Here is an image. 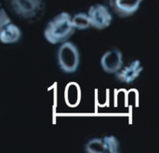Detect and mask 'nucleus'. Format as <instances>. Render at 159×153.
Listing matches in <instances>:
<instances>
[{"mask_svg":"<svg viewBox=\"0 0 159 153\" xmlns=\"http://www.w3.org/2000/svg\"><path fill=\"white\" fill-rule=\"evenodd\" d=\"M75 32V29L72 22V16L68 12L62 11L51 18L47 23L44 36L48 43L58 45L69 40Z\"/></svg>","mask_w":159,"mask_h":153,"instance_id":"f257e3e1","label":"nucleus"},{"mask_svg":"<svg viewBox=\"0 0 159 153\" xmlns=\"http://www.w3.org/2000/svg\"><path fill=\"white\" fill-rule=\"evenodd\" d=\"M9 12L22 22L34 23L46 12L45 0H5Z\"/></svg>","mask_w":159,"mask_h":153,"instance_id":"f03ea898","label":"nucleus"},{"mask_svg":"<svg viewBox=\"0 0 159 153\" xmlns=\"http://www.w3.org/2000/svg\"><path fill=\"white\" fill-rule=\"evenodd\" d=\"M57 61L60 69L66 74L77 71L80 65V52L75 44L67 40L61 44L57 51Z\"/></svg>","mask_w":159,"mask_h":153,"instance_id":"7ed1b4c3","label":"nucleus"},{"mask_svg":"<svg viewBox=\"0 0 159 153\" xmlns=\"http://www.w3.org/2000/svg\"><path fill=\"white\" fill-rule=\"evenodd\" d=\"M21 38L20 28L13 22L7 10L0 8V42L3 44H15Z\"/></svg>","mask_w":159,"mask_h":153,"instance_id":"20e7f679","label":"nucleus"},{"mask_svg":"<svg viewBox=\"0 0 159 153\" xmlns=\"http://www.w3.org/2000/svg\"><path fill=\"white\" fill-rule=\"evenodd\" d=\"M87 13L90 22V26L95 29H106L113 22L114 15L104 3H96L91 5Z\"/></svg>","mask_w":159,"mask_h":153,"instance_id":"39448f33","label":"nucleus"},{"mask_svg":"<svg viewBox=\"0 0 159 153\" xmlns=\"http://www.w3.org/2000/svg\"><path fill=\"white\" fill-rule=\"evenodd\" d=\"M144 0H104V4L113 15L126 19L133 16L141 7Z\"/></svg>","mask_w":159,"mask_h":153,"instance_id":"423d86ee","label":"nucleus"},{"mask_svg":"<svg viewBox=\"0 0 159 153\" xmlns=\"http://www.w3.org/2000/svg\"><path fill=\"white\" fill-rule=\"evenodd\" d=\"M100 64L105 73L115 75L124 65L123 53L119 49L112 48L103 53Z\"/></svg>","mask_w":159,"mask_h":153,"instance_id":"0eeeda50","label":"nucleus"},{"mask_svg":"<svg viewBox=\"0 0 159 153\" xmlns=\"http://www.w3.org/2000/svg\"><path fill=\"white\" fill-rule=\"evenodd\" d=\"M116 146L115 138L109 135L89 139L85 145V151L87 153H113L115 152Z\"/></svg>","mask_w":159,"mask_h":153,"instance_id":"6e6552de","label":"nucleus"},{"mask_svg":"<svg viewBox=\"0 0 159 153\" xmlns=\"http://www.w3.org/2000/svg\"><path fill=\"white\" fill-rule=\"evenodd\" d=\"M143 66L140 60H133L127 65H122V67L115 74L116 79L124 84L133 83L142 74Z\"/></svg>","mask_w":159,"mask_h":153,"instance_id":"1a4fd4ad","label":"nucleus"},{"mask_svg":"<svg viewBox=\"0 0 159 153\" xmlns=\"http://www.w3.org/2000/svg\"><path fill=\"white\" fill-rule=\"evenodd\" d=\"M64 101L69 108H75L81 101V90L77 83L70 82L64 89Z\"/></svg>","mask_w":159,"mask_h":153,"instance_id":"9d476101","label":"nucleus"},{"mask_svg":"<svg viewBox=\"0 0 159 153\" xmlns=\"http://www.w3.org/2000/svg\"><path fill=\"white\" fill-rule=\"evenodd\" d=\"M72 22L73 25L76 30L83 31L89 29L90 26V22L87 12H77L74 16H72Z\"/></svg>","mask_w":159,"mask_h":153,"instance_id":"9b49d317","label":"nucleus"},{"mask_svg":"<svg viewBox=\"0 0 159 153\" xmlns=\"http://www.w3.org/2000/svg\"><path fill=\"white\" fill-rule=\"evenodd\" d=\"M1 7H2V4L0 3V8H1Z\"/></svg>","mask_w":159,"mask_h":153,"instance_id":"f8f14e48","label":"nucleus"}]
</instances>
